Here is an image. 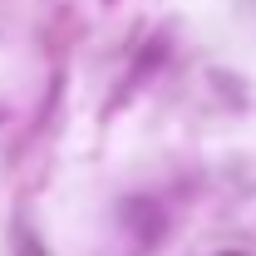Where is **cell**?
Here are the masks:
<instances>
[{
    "label": "cell",
    "mask_w": 256,
    "mask_h": 256,
    "mask_svg": "<svg viewBox=\"0 0 256 256\" xmlns=\"http://www.w3.org/2000/svg\"><path fill=\"white\" fill-rule=\"evenodd\" d=\"M124 217H128V232L138 242H158L162 236V207L148 202V197H128L124 202Z\"/></svg>",
    "instance_id": "6da1fadb"
},
{
    "label": "cell",
    "mask_w": 256,
    "mask_h": 256,
    "mask_svg": "<svg viewBox=\"0 0 256 256\" xmlns=\"http://www.w3.org/2000/svg\"><path fill=\"white\" fill-rule=\"evenodd\" d=\"M226 256H242V252H226Z\"/></svg>",
    "instance_id": "3957f363"
},
{
    "label": "cell",
    "mask_w": 256,
    "mask_h": 256,
    "mask_svg": "<svg viewBox=\"0 0 256 256\" xmlns=\"http://www.w3.org/2000/svg\"><path fill=\"white\" fill-rule=\"evenodd\" d=\"M162 54H168V40H153V44L138 54V64H133V74H128V84H124V94H118V98H128V94H133V89H138V84H143V79H148V74H153V69L162 64Z\"/></svg>",
    "instance_id": "7a4b0ae2"
}]
</instances>
